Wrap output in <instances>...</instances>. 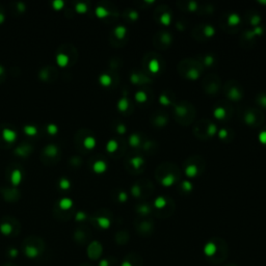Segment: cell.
I'll list each match as a JSON object with an SVG mask.
<instances>
[{"label": "cell", "mask_w": 266, "mask_h": 266, "mask_svg": "<svg viewBox=\"0 0 266 266\" xmlns=\"http://www.w3.org/2000/svg\"><path fill=\"white\" fill-rule=\"evenodd\" d=\"M122 266H132V264H131L130 262H127V261H125V262H123Z\"/></svg>", "instance_id": "cell-20"}, {"label": "cell", "mask_w": 266, "mask_h": 266, "mask_svg": "<svg viewBox=\"0 0 266 266\" xmlns=\"http://www.w3.org/2000/svg\"><path fill=\"white\" fill-rule=\"evenodd\" d=\"M70 185H71L70 181H69L68 179H66V178L61 179V180L59 181V187H61V189H68V188H70Z\"/></svg>", "instance_id": "cell-10"}, {"label": "cell", "mask_w": 266, "mask_h": 266, "mask_svg": "<svg viewBox=\"0 0 266 266\" xmlns=\"http://www.w3.org/2000/svg\"><path fill=\"white\" fill-rule=\"evenodd\" d=\"M47 130H48V132L51 134V135H54V134H56L58 128H57V126L54 125V124H49L48 127H47Z\"/></svg>", "instance_id": "cell-12"}, {"label": "cell", "mask_w": 266, "mask_h": 266, "mask_svg": "<svg viewBox=\"0 0 266 266\" xmlns=\"http://www.w3.org/2000/svg\"><path fill=\"white\" fill-rule=\"evenodd\" d=\"M24 132H25L27 135L29 136H33L38 133V129L35 128L34 126H25L24 127Z\"/></svg>", "instance_id": "cell-8"}, {"label": "cell", "mask_w": 266, "mask_h": 266, "mask_svg": "<svg viewBox=\"0 0 266 266\" xmlns=\"http://www.w3.org/2000/svg\"><path fill=\"white\" fill-rule=\"evenodd\" d=\"M52 5H53V8L55 9H61L64 5V2L63 0H55V1H53V3H52Z\"/></svg>", "instance_id": "cell-14"}, {"label": "cell", "mask_w": 266, "mask_h": 266, "mask_svg": "<svg viewBox=\"0 0 266 266\" xmlns=\"http://www.w3.org/2000/svg\"><path fill=\"white\" fill-rule=\"evenodd\" d=\"M217 251V246L214 242H208L204 246V254L207 257H212L213 255H215V253Z\"/></svg>", "instance_id": "cell-1"}, {"label": "cell", "mask_w": 266, "mask_h": 266, "mask_svg": "<svg viewBox=\"0 0 266 266\" xmlns=\"http://www.w3.org/2000/svg\"><path fill=\"white\" fill-rule=\"evenodd\" d=\"M45 153H46L47 155H49V156H54V155L57 153V149L53 145H50V146H48V147H46Z\"/></svg>", "instance_id": "cell-9"}, {"label": "cell", "mask_w": 266, "mask_h": 266, "mask_svg": "<svg viewBox=\"0 0 266 266\" xmlns=\"http://www.w3.org/2000/svg\"><path fill=\"white\" fill-rule=\"evenodd\" d=\"M2 136H3L4 140L8 141V143H13L17 138V133L14 130H11V129L5 128L2 131Z\"/></svg>", "instance_id": "cell-2"}, {"label": "cell", "mask_w": 266, "mask_h": 266, "mask_svg": "<svg viewBox=\"0 0 266 266\" xmlns=\"http://www.w3.org/2000/svg\"><path fill=\"white\" fill-rule=\"evenodd\" d=\"M77 216H78L77 218H78V219H80V218H82V217H84V215H83L82 213H78V215H77Z\"/></svg>", "instance_id": "cell-22"}, {"label": "cell", "mask_w": 266, "mask_h": 266, "mask_svg": "<svg viewBox=\"0 0 266 266\" xmlns=\"http://www.w3.org/2000/svg\"><path fill=\"white\" fill-rule=\"evenodd\" d=\"M3 72H4V70H3V67H1V66H0V75H1V74L3 73Z\"/></svg>", "instance_id": "cell-23"}, {"label": "cell", "mask_w": 266, "mask_h": 266, "mask_svg": "<svg viewBox=\"0 0 266 266\" xmlns=\"http://www.w3.org/2000/svg\"><path fill=\"white\" fill-rule=\"evenodd\" d=\"M106 169V164L104 163L103 161H97L94 164V171L97 172H102L105 171Z\"/></svg>", "instance_id": "cell-7"}, {"label": "cell", "mask_w": 266, "mask_h": 266, "mask_svg": "<svg viewBox=\"0 0 266 266\" xmlns=\"http://www.w3.org/2000/svg\"><path fill=\"white\" fill-rule=\"evenodd\" d=\"M56 61H57V64H58L61 67H64V66H67V64H68V63H69V57L67 56L66 54L61 53V54L57 55Z\"/></svg>", "instance_id": "cell-4"}, {"label": "cell", "mask_w": 266, "mask_h": 266, "mask_svg": "<svg viewBox=\"0 0 266 266\" xmlns=\"http://www.w3.org/2000/svg\"><path fill=\"white\" fill-rule=\"evenodd\" d=\"M18 8H19V11H25V5H24V4H22V3H19L18 4Z\"/></svg>", "instance_id": "cell-19"}, {"label": "cell", "mask_w": 266, "mask_h": 266, "mask_svg": "<svg viewBox=\"0 0 266 266\" xmlns=\"http://www.w3.org/2000/svg\"><path fill=\"white\" fill-rule=\"evenodd\" d=\"M83 145H84V147L86 148V149H93L96 145L95 138L92 137V136H88V137H86L84 141H83Z\"/></svg>", "instance_id": "cell-6"}, {"label": "cell", "mask_w": 266, "mask_h": 266, "mask_svg": "<svg viewBox=\"0 0 266 266\" xmlns=\"http://www.w3.org/2000/svg\"><path fill=\"white\" fill-rule=\"evenodd\" d=\"M117 149V143L116 141L111 140L108 143V145H107V150L109 151V152H113V151H116Z\"/></svg>", "instance_id": "cell-17"}, {"label": "cell", "mask_w": 266, "mask_h": 266, "mask_svg": "<svg viewBox=\"0 0 266 266\" xmlns=\"http://www.w3.org/2000/svg\"><path fill=\"white\" fill-rule=\"evenodd\" d=\"M72 205H73V202H72V200L69 198L61 199V202H59V206H61V209H69V208H71Z\"/></svg>", "instance_id": "cell-5"}, {"label": "cell", "mask_w": 266, "mask_h": 266, "mask_svg": "<svg viewBox=\"0 0 266 266\" xmlns=\"http://www.w3.org/2000/svg\"><path fill=\"white\" fill-rule=\"evenodd\" d=\"M11 183H13L14 185H18L21 182V180H22V174H21V172L19 171V169H15V171L13 172V174H11Z\"/></svg>", "instance_id": "cell-3"}, {"label": "cell", "mask_w": 266, "mask_h": 266, "mask_svg": "<svg viewBox=\"0 0 266 266\" xmlns=\"http://www.w3.org/2000/svg\"><path fill=\"white\" fill-rule=\"evenodd\" d=\"M124 33H125V29H124L123 27H117L116 29V34L119 38H123Z\"/></svg>", "instance_id": "cell-18"}, {"label": "cell", "mask_w": 266, "mask_h": 266, "mask_svg": "<svg viewBox=\"0 0 266 266\" xmlns=\"http://www.w3.org/2000/svg\"><path fill=\"white\" fill-rule=\"evenodd\" d=\"M100 82H101L103 85H109L110 82H111V79L107 75H102L101 78H100Z\"/></svg>", "instance_id": "cell-13"}, {"label": "cell", "mask_w": 266, "mask_h": 266, "mask_svg": "<svg viewBox=\"0 0 266 266\" xmlns=\"http://www.w3.org/2000/svg\"><path fill=\"white\" fill-rule=\"evenodd\" d=\"M96 14L98 15V17L103 18V17L107 15V11L104 8H102V6H99V8H97V9H96Z\"/></svg>", "instance_id": "cell-11"}, {"label": "cell", "mask_w": 266, "mask_h": 266, "mask_svg": "<svg viewBox=\"0 0 266 266\" xmlns=\"http://www.w3.org/2000/svg\"><path fill=\"white\" fill-rule=\"evenodd\" d=\"M98 222H99V225L103 228H107L109 227V220L107 218H104V217H101V218L98 219Z\"/></svg>", "instance_id": "cell-16"}, {"label": "cell", "mask_w": 266, "mask_h": 266, "mask_svg": "<svg viewBox=\"0 0 266 266\" xmlns=\"http://www.w3.org/2000/svg\"><path fill=\"white\" fill-rule=\"evenodd\" d=\"M3 21H4V15H3V14L0 13V24L3 22Z\"/></svg>", "instance_id": "cell-21"}, {"label": "cell", "mask_w": 266, "mask_h": 266, "mask_svg": "<svg viewBox=\"0 0 266 266\" xmlns=\"http://www.w3.org/2000/svg\"><path fill=\"white\" fill-rule=\"evenodd\" d=\"M75 8L78 13H84V11H86V9H87V6H86L84 3H77Z\"/></svg>", "instance_id": "cell-15"}]
</instances>
